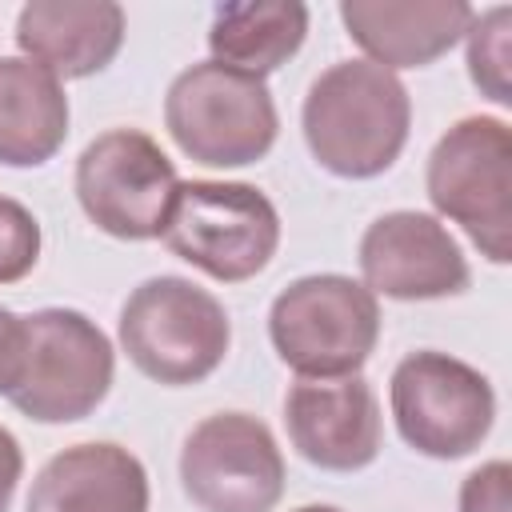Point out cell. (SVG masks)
Here are the masks:
<instances>
[{"mask_svg":"<svg viewBox=\"0 0 512 512\" xmlns=\"http://www.w3.org/2000/svg\"><path fill=\"white\" fill-rule=\"evenodd\" d=\"M160 240L172 256L220 284L252 280L280 248V212L240 180H180Z\"/></svg>","mask_w":512,"mask_h":512,"instance_id":"7a4b0ae2","label":"cell"},{"mask_svg":"<svg viewBox=\"0 0 512 512\" xmlns=\"http://www.w3.org/2000/svg\"><path fill=\"white\" fill-rule=\"evenodd\" d=\"M176 184V164L136 128L96 136L76 160V200L84 216L116 240H156Z\"/></svg>","mask_w":512,"mask_h":512,"instance_id":"9c48e42d","label":"cell"},{"mask_svg":"<svg viewBox=\"0 0 512 512\" xmlns=\"http://www.w3.org/2000/svg\"><path fill=\"white\" fill-rule=\"evenodd\" d=\"M124 44V8L112 0H32L16 16V48L56 80L104 72Z\"/></svg>","mask_w":512,"mask_h":512,"instance_id":"5bb4252c","label":"cell"},{"mask_svg":"<svg viewBox=\"0 0 512 512\" xmlns=\"http://www.w3.org/2000/svg\"><path fill=\"white\" fill-rule=\"evenodd\" d=\"M476 8L464 0H344L340 20L348 36L368 52L372 64L396 68H424L452 52Z\"/></svg>","mask_w":512,"mask_h":512,"instance_id":"4fadbf2b","label":"cell"},{"mask_svg":"<svg viewBox=\"0 0 512 512\" xmlns=\"http://www.w3.org/2000/svg\"><path fill=\"white\" fill-rule=\"evenodd\" d=\"M296 512H340V508H332V504H304V508H296Z\"/></svg>","mask_w":512,"mask_h":512,"instance_id":"603a6c76","label":"cell"},{"mask_svg":"<svg viewBox=\"0 0 512 512\" xmlns=\"http://www.w3.org/2000/svg\"><path fill=\"white\" fill-rule=\"evenodd\" d=\"M24 368L8 400L36 424H72L96 412L116 376L112 340L76 308L24 316Z\"/></svg>","mask_w":512,"mask_h":512,"instance_id":"52a82bcc","label":"cell"},{"mask_svg":"<svg viewBox=\"0 0 512 512\" xmlns=\"http://www.w3.org/2000/svg\"><path fill=\"white\" fill-rule=\"evenodd\" d=\"M40 220L12 196H0V284L24 280L40 260Z\"/></svg>","mask_w":512,"mask_h":512,"instance_id":"d6986e66","label":"cell"},{"mask_svg":"<svg viewBox=\"0 0 512 512\" xmlns=\"http://www.w3.org/2000/svg\"><path fill=\"white\" fill-rule=\"evenodd\" d=\"M20 476H24V452H20L16 436L8 428H0V512H8Z\"/></svg>","mask_w":512,"mask_h":512,"instance_id":"7402d4cb","label":"cell"},{"mask_svg":"<svg viewBox=\"0 0 512 512\" xmlns=\"http://www.w3.org/2000/svg\"><path fill=\"white\" fill-rule=\"evenodd\" d=\"M308 36V8L300 0H228L212 12V60L264 80L300 52Z\"/></svg>","mask_w":512,"mask_h":512,"instance_id":"e0dca14e","label":"cell"},{"mask_svg":"<svg viewBox=\"0 0 512 512\" xmlns=\"http://www.w3.org/2000/svg\"><path fill=\"white\" fill-rule=\"evenodd\" d=\"M360 272L372 296L444 300L468 288L472 272L452 232L428 212H384L360 236Z\"/></svg>","mask_w":512,"mask_h":512,"instance_id":"8fae6325","label":"cell"},{"mask_svg":"<svg viewBox=\"0 0 512 512\" xmlns=\"http://www.w3.org/2000/svg\"><path fill=\"white\" fill-rule=\"evenodd\" d=\"M464 44H468V76L472 84L500 108L512 104V8L508 4H496L480 16H472L468 32H464Z\"/></svg>","mask_w":512,"mask_h":512,"instance_id":"ac0fdd59","label":"cell"},{"mask_svg":"<svg viewBox=\"0 0 512 512\" xmlns=\"http://www.w3.org/2000/svg\"><path fill=\"white\" fill-rule=\"evenodd\" d=\"M428 200L492 264L512 260V132L500 116H464L432 148Z\"/></svg>","mask_w":512,"mask_h":512,"instance_id":"8992f818","label":"cell"},{"mask_svg":"<svg viewBox=\"0 0 512 512\" xmlns=\"http://www.w3.org/2000/svg\"><path fill=\"white\" fill-rule=\"evenodd\" d=\"M28 512H148V472L112 440L72 444L36 472Z\"/></svg>","mask_w":512,"mask_h":512,"instance_id":"9a60e30c","label":"cell"},{"mask_svg":"<svg viewBox=\"0 0 512 512\" xmlns=\"http://www.w3.org/2000/svg\"><path fill=\"white\" fill-rule=\"evenodd\" d=\"M180 484L200 512H272L284 496V456L264 420L216 412L188 432Z\"/></svg>","mask_w":512,"mask_h":512,"instance_id":"30bf717a","label":"cell"},{"mask_svg":"<svg viewBox=\"0 0 512 512\" xmlns=\"http://www.w3.org/2000/svg\"><path fill=\"white\" fill-rule=\"evenodd\" d=\"M64 140V84L24 56H0V164L40 168L64 148Z\"/></svg>","mask_w":512,"mask_h":512,"instance_id":"2e32d148","label":"cell"},{"mask_svg":"<svg viewBox=\"0 0 512 512\" xmlns=\"http://www.w3.org/2000/svg\"><path fill=\"white\" fill-rule=\"evenodd\" d=\"M232 344L224 304L184 276H152L120 308V348L156 384L208 380Z\"/></svg>","mask_w":512,"mask_h":512,"instance_id":"3957f363","label":"cell"},{"mask_svg":"<svg viewBox=\"0 0 512 512\" xmlns=\"http://www.w3.org/2000/svg\"><path fill=\"white\" fill-rule=\"evenodd\" d=\"M388 404L400 440L432 460L476 452L496 420V392L484 372L448 352H408L388 384Z\"/></svg>","mask_w":512,"mask_h":512,"instance_id":"ba28073f","label":"cell"},{"mask_svg":"<svg viewBox=\"0 0 512 512\" xmlns=\"http://www.w3.org/2000/svg\"><path fill=\"white\" fill-rule=\"evenodd\" d=\"M284 428L292 448L324 472H360L380 452V404L368 380H296L284 396Z\"/></svg>","mask_w":512,"mask_h":512,"instance_id":"7c38bea8","label":"cell"},{"mask_svg":"<svg viewBox=\"0 0 512 512\" xmlns=\"http://www.w3.org/2000/svg\"><path fill=\"white\" fill-rule=\"evenodd\" d=\"M300 124L308 152L324 172L372 180L404 152L412 100L396 72L372 60H340L312 80Z\"/></svg>","mask_w":512,"mask_h":512,"instance_id":"6da1fadb","label":"cell"},{"mask_svg":"<svg viewBox=\"0 0 512 512\" xmlns=\"http://www.w3.org/2000/svg\"><path fill=\"white\" fill-rule=\"evenodd\" d=\"M460 512H512V468L508 460H488L460 484Z\"/></svg>","mask_w":512,"mask_h":512,"instance_id":"ffe728a7","label":"cell"},{"mask_svg":"<svg viewBox=\"0 0 512 512\" xmlns=\"http://www.w3.org/2000/svg\"><path fill=\"white\" fill-rule=\"evenodd\" d=\"M164 124L184 156L208 168H244L272 152L280 116L264 80L216 60L184 68L164 96Z\"/></svg>","mask_w":512,"mask_h":512,"instance_id":"5b68a950","label":"cell"},{"mask_svg":"<svg viewBox=\"0 0 512 512\" xmlns=\"http://www.w3.org/2000/svg\"><path fill=\"white\" fill-rule=\"evenodd\" d=\"M268 336L276 356L304 380L356 376L380 340V304L352 276H300L272 300Z\"/></svg>","mask_w":512,"mask_h":512,"instance_id":"277c9868","label":"cell"},{"mask_svg":"<svg viewBox=\"0 0 512 512\" xmlns=\"http://www.w3.org/2000/svg\"><path fill=\"white\" fill-rule=\"evenodd\" d=\"M24 316L0 308V396H8L20 380V368H24Z\"/></svg>","mask_w":512,"mask_h":512,"instance_id":"44dd1931","label":"cell"}]
</instances>
